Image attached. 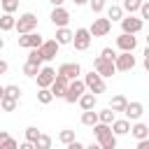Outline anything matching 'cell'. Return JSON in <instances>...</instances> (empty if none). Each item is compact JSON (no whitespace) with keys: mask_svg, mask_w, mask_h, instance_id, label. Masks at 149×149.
I'll return each mask as SVG.
<instances>
[{"mask_svg":"<svg viewBox=\"0 0 149 149\" xmlns=\"http://www.w3.org/2000/svg\"><path fill=\"white\" fill-rule=\"evenodd\" d=\"M19 149H35V144H33V142H28V140H26V142H23V144H19Z\"/></svg>","mask_w":149,"mask_h":149,"instance_id":"7bdbcfd3","label":"cell"},{"mask_svg":"<svg viewBox=\"0 0 149 149\" xmlns=\"http://www.w3.org/2000/svg\"><path fill=\"white\" fill-rule=\"evenodd\" d=\"M112 2H116V0H112Z\"/></svg>","mask_w":149,"mask_h":149,"instance_id":"db71d44e","label":"cell"},{"mask_svg":"<svg viewBox=\"0 0 149 149\" xmlns=\"http://www.w3.org/2000/svg\"><path fill=\"white\" fill-rule=\"evenodd\" d=\"M98 116H100V123H107V126H112V123H114V109H112V107H107V109L98 112Z\"/></svg>","mask_w":149,"mask_h":149,"instance_id":"4316f807","label":"cell"},{"mask_svg":"<svg viewBox=\"0 0 149 149\" xmlns=\"http://www.w3.org/2000/svg\"><path fill=\"white\" fill-rule=\"evenodd\" d=\"M91 30L88 28H77L74 30V37H72V42H74V49L77 51H86L88 49V44H91Z\"/></svg>","mask_w":149,"mask_h":149,"instance_id":"277c9868","label":"cell"},{"mask_svg":"<svg viewBox=\"0 0 149 149\" xmlns=\"http://www.w3.org/2000/svg\"><path fill=\"white\" fill-rule=\"evenodd\" d=\"M28 61H30V63H37V65H42L44 56H42V51H40V49H30V54H28Z\"/></svg>","mask_w":149,"mask_h":149,"instance_id":"e575fe53","label":"cell"},{"mask_svg":"<svg viewBox=\"0 0 149 149\" xmlns=\"http://www.w3.org/2000/svg\"><path fill=\"white\" fill-rule=\"evenodd\" d=\"M112 133H114V135H126V133H130V121H128V119H114Z\"/></svg>","mask_w":149,"mask_h":149,"instance_id":"ac0fdd59","label":"cell"},{"mask_svg":"<svg viewBox=\"0 0 149 149\" xmlns=\"http://www.w3.org/2000/svg\"><path fill=\"white\" fill-rule=\"evenodd\" d=\"M84 84H86V88L91 93H105V79H102V74H98L93 70L84 77Z\"/></svg>","mask_w":149,"mask_h":149,"instance_id":"3957f363","label":"cell"},{"mask_svg":"<svg viewBox=\"0 0 149 149\" xmlns=\"http://www.w3.org/2000/svg\"><path fill=\"white\" fill-rule=\"evenodd\" d=\"M86 149H102V147H100V144H88Z\"/></svg>","mask_w":149,"mask_h":149,"instance_id":"c3c4849f","label":"cell"},{"mask_svg":"<svg viewBox=\"0 0 149 149\" xmlns=\"http://www.w3.org/2000/svg\"><path fill=\"white\" fill-rule=\"evenodd\" d=\"M77 102H79V107H81V109L86 112V109H93V107H95L98 98H95V93H84V95H81V98H79Z\"/></svg>","mask_w":149,"mask_h":149,"instance_id":"ffe728a7","label":"cell"},{"mask_svg":"<svg viewBox=\"0 0 149 149\" xmlns=\"http://www.w3.org/2000/svg\"><path fill=\"white\" fill-rule=\"evenodd\" d=\"M144 68H147V72H149V47H147V51H144Z\"/></svg>","mask_w":149,"mask_h":149,"instance_id":"ee69618b","label":"cell"},{"mask_svg":"<svg viewBox=\"0 0 149 149\" xmlns=\"http://www.w3.org/2000/svg\"><path fill=\"white\" fill-rule=\"evenodd\" d=\"M35 149H51V137L42 133V135L37 137V142H35Z\"/></svg>","mask_w":149,"mask_h":149,"instance_id":"1f68e13d","label":"cell"},{"mask_svg":"<svg viewBox=\"0 0 149 149\" xmlns=\"http://www.w3.org/2000/svg\"><path fill=\"white\" fill-rule=\"evenodd\" d=\"M100 121V116H98V112H93V109H86L84 114H81V123L84 126H95Z\"/></svg>","mask_w":149,"mask_h":149,"instance_id":"603a6c76","label":"cell"},{"mask_svg":"<svg viewBox=\"0 0 149 149\" xmlns=\"http://www.w3.org/2000/svg\"><path fill=\"white\" fill-rule=\"evenodd\" d=\"M12 28H16V19L12 16V14H2L0 16V30H12Z\"/></svg>","mask_w":149,"mask_h":149,"instance_id":"cb8c5ba5","label":"cell"},{"mask_svg":"<svg viewBox=\"0 0 149 149\" xmlns=\"http://www.w3.org/2000/svg\"><path fill=\"white\" fill-rule=\"evenodd\" d=\"M35 26H37V16H35L33 12H26V14H21V16L16 19V30H19V35L33 33Z\"/></svg>","mask_w":149,"mask_h":149,"instance_id":"7a4b0ae2","label":"cell"},{"mask_svg":"<svg viewBox=\"0 0 149 149\" xmlns=\"http://www.w3.org/2000/svg\"><path fill=\"white\" fill-rule=\"evenodd\" d=\"M121 28H123V33L135 35V33H140V30H142V19H137V16L128 14L126 19H121Z\"/></svg>","mask_w":149,"mask_h":149,"instance_id":"8fae6325","label":"cell"},{"mask_svg":"<svg viewBox=\"0 0 149 149\" xmlns=\"http://www.w3.org/2000/svg\"><path fill=\"white\" fill-rule=\"evenodd\" d=\"M114 65H116V70H121V72L133 70V68H135V56H133V51H121V54L116 56Z\"/></svg>","mask_w":149,"mask_h":149,"instance_id":"ba28073f","label":"cell"},{"mask_svg":"<svg viewBox=\"0 0 149 149\" xmlns=\"http://www.w3.org/2000/svg\"><path fill=\"white\" fill-rule=\"evenodd\" d=\"M137 149H149V137L147 140H140L137 142Z\"/></svg>","mask_w":149,"mask_h":149,"instance_id":"b9f144b4","label":"cell"},{"mask_svg":"<svg viewBox=\"0 0 149 149\" xmlns=\"http://www.w3.org/2000/svg\"><path fill=\"white\" fill-rule=\"evenodd\" d=\"M142 7V0H123V9L128 12V14H133V12H137Z\"/></svg>","mask_w":149,"mask_h":149,"instance_id":"d6a6232c","label":"cell"},{"mask_svg":"<svg viewBox=\"0 0 149 149\" xmlns=\"http://www.w3.org/2000/svg\"><path fill=\"white\" fill-rule=\"evenodd\" d=\"M56 70L54 68H42L40 72H37V86L40 88H49L51 84H54V79H56Z\"/></svg>","mask_w":149,"mask_h":149,"instance_id":"7c38bea8","label":"cell"},{"mask_svg":"<svg viewBox=\"0 0 149 149\" xmlns=\"http://www.w3.org/2000/svg\"><path fill=\"white\" fill-rule=\"evenodd\" d=\"M142 2H144V0H142Z\"/></svg>","mask_w":149,"mask_h":149,"instance_id":"11a10c76","label":"cell"},{"mask_svg":"<svg viewBox=\"0 0 149 149\" xmlns=\"http://www.w3.org/2000/svg\"><path fill=\"white\" fill-rule=\"evenodd\" d=\"M49 2H51V5H54V7H61V5H63V2H65V0H49Z\"/></svg>","mask_w":149,"mask_h":149,"instance_id":"7dc6e473","label":"cell"},{"mask_svg":"<svg viewBox=\"0 0 149 149\" xmlns=\"http://www.w3.org/2000/svg\"><path fill=\"white\" fill-rule=\"evenodd\" d=\"M16 105H19V100H16V98H9V95H5V98L0 100V107H2L5 112H14Z\"/></svg>","mask_w":149,"mask_h":149,"instance_id":"484cf974","label":"cell"},{"mask_svg":"<svg viewBox=\"0 0 149 149\" xmlns=\"http://www.w3.org/2000/svg\"><path fill=\"white\" fill-rule=\"evenodd\" d=\"M7 137H9V133H7V130H0V144H2Z\"/></svg>","mask_w":149,"mask_h":149,"instance_id":"f6af8a7d","label":"cell"},{"mask_svg":"<svg viewBox=\"0 0 149 149\" xmlns=\"http://www.w3.org/2000/svg\"><path fill=\"white\" fill-rule=\"evenodd\" d=\"M68 86H70V79H68V77H63V74H56V79H54V84H51L49 88H51L54 98H65Z\"/></svg>","mask_w":149,"mask_h":149,"instance_id":"30bf717a","label":"cell"},{"mask_svg":"<svg viewBox=\"0 0 149 149\" xmlns=\"http://www.w3.org/2000/svg\"><path fill=\"white\" fill-rule=\"evenodd\" d=\"M123 114H126L128 121H137L144 114V107H142V102H128V107L123 109Z\"/></svg>","mask_w":149,"mask_h":149,"instance_id":"e0dca14e","label":"cell"},{"mask_svg":"<svg viewBox=\"0 0 149 149\" xmlns=\"http://www.w3.org/2000/svg\"><path fill=\"white\" fill-rule=\"evenodd\" d=\"M72 37H74V33H70L68 28H58V30H56V42H58V44H70Z\"/></svg>","mask_w":149,"mask_h":149,"instance_id":"44dd1931","label":"cell"},{"mask_svg":"<svg viewBox=\"0 0 149 149\" xmlns=\"http://www.w3.org/2000/svg\"><path fill=\"white\" fill-rule=\"evenodd\" d=\"M93 133H95V137H98V144L102 147V149H116V135L112 133V126H107V123H95L93 126Z\"/></svg>","mask_w":149,"mask_h":149,"instance_id":"6da1fadb","label":"cell"},{"mask_svg":"<svg viewBox=\"0 0 149 149\" xmlns=\"http://www.w3.org/2000/svg\"><path fill=\"white\" fill-rule=\"evenodd\" d=\"M88 5H91V9L98 14V12H102V7H105V0H88Z\"/></svg>","mask_w":149,"mask_h":149,"instance_id":"74e56055","label":"cell"},{"mask_svg":"<svg viewBox=\"0 0 149 149\" xmlns=\"http://www.w3.org/2000/svg\"><path fill=\"white\" fill-rule=\"evenodd\" d=\"M130 135H133L137 142H140V140H147V137H149V126H144V123L137 121V123L130 128Z\"/></svg>","mask_w":149,"mask_h":149,"instance_id":"d6986e66","label":"cell"},{"mask_svg":"<svg viewBox=\"0 0 149 149\" xmlns=\"http://www.w3.org/2000/svg\"><path fill=\"white\" fill-rule=\"evenodd\" d=\"M79 72H81V68H79V63H63V65L58 68V74H63V77H68L70 81H72V79H77V77H79Z\"/></svg>","mask_w":149,"mask_h":149,"instance_id":"2e32d148","label":"cell"},{"mask_svg":"<svg viewBox=\"0 0 149 149\" xmlns=\"http://www.w3.org/2000/svg\"><path fill=\"white\" fill-rule=\"evenodd\" d=\"M40 70H42V68H40L37 63H30V61H26V65H23V74H26V77H37Z\"/></svg>","mask_w":149,"mask_h":149,"instance_id":"83f0119b","label":"cell"},{"mask_svg":"<svg viewBox=\"0 0 149 149\" xmlns=\"http://www.w3.org/2000/svg\"><path fill=\"white\" fill-rule=\"evenodd\" d=\"M0 149H19V144H16V140H12V137H7L2 144H0Z\"/></svg>","mask_w":149,"mask_h":149,"instance_id":"f35d334b","label":"cell"},{"mask_svg":"<svg viewBox=\"0 0 149 149\" xmlns=\"http://www.w3.org/2000/svg\"><path fill=\"white\" fill-rule=\"evenodd\" d=\"M5 98V86H0V100Z\"/></svg>","mask_w":149,"mask_h":149,"instance_id":"f907efd6","label":"cell"},{"mask_svg":"<svg viewBox=\"0 0 149 149\" xmlns=\"http://www.w3.org/2000/svg\"><path fill=\"white\" fill-rule=\"evenodd\" d=\"M93 68H95V72L102 74V77H112V74L116 72L114 61H107V58H102V56H98V58L93 61Z\"/></svg>","mask_w":149,"mask_h":149,"instance_id":"52a82bcc","label":"cell"},{"mask_svg":"<svg viewBox=\"0 0 149 149\" xmlns=\"http://www.w3.org/2000/svg\"><path fill=\"white\" fill-rule=\"evenodd\" d=\"M100 56H102V58H107V61H116V56H119V54H116L112 47H105V49L100 51Z\"/></svg>","mask_w":149,"mask_h":149,"instance_id":"8d00e7d4","label":"cell"},{"mask_svg":"<svg viewBox=\"0 0 149 149\" xmlns=\"http://www.w3.org/2000/svg\"><path fill=\"white\" fill-rule=\"evenodd\" d=\"M58 42L56 40H44V44L40 47V51H42V56H44V61H51V58H56V54H58Z\"/></svg>","mask_w":149,"mask_h":149,"instance_id":"9a60e30c","label":"cell"},{"mask_svg":"<svg viewBox=\"0 0 149 149\" xmlns=\"http://www.w3.org/2000/svg\"><path fill=\"white\" fill-rule=\"evenodd\" d=\"M5 72H7V63H5V61H0V77H2Z\"/></svg>","mask_w":149,"mask_h":149,"instance_id":"bcb514c9","label":"cell"},{"mask_svg":"<svg viewBox=\"0 0 149 149\" xmlns=\"http://www.w3.org/2000/svg\"><path fill=\"white\" fill-rule=\"evenodd\" d=\"M2 47H5V40H2V37H0V49H2Z\"/></svg>","mask_w":149,"mask_h":149,"instance_id":"816d5d0a","label":"cell"},{"mask_svg":"<svg viewBox=\"0 0 149 149\" xmlns=\"http://www.w3.org/2000/svg\"><path fill=\"white\" fill-rule=\"evenodd\" d=\"M0 5L5 9V14H14L19 9V0H0Z\"/></svg>","mask_w":149,"mask_h":149,"instance_id":"4dcf8cb0","label":"cell"},{"mask_svg":"<svg viewBox=\"0 0 149 149\" xmlns=\"http://www.w3.org/2000/svg\"><path fill=\"white\" fill-rule=\"evenodd\" d=\"M42 44H44V40L40 33H26L19 37V47H23V49H40Z\"/></svg>","mask_w":149,"mask_h":149,"instance_id":"8992f818","label":"cell"},{"mask_svg":"<svg viewBox=\"0 0 149 149\" xmlns=\"http://www.w3.org/2000/svg\"><path fill=\"white\" fill-rule=\"evenodd\" d=\"M116 47H119L121 51H133V49L137 47V37H133V35H128V33H121V35L116 37Z\"/></svg>","mask_w":149,"mask_h":149,"instance_id":"5bb4252c","label":"cell"},{"mask_svg":"<svg viewBox=\"0 0 149 149\" xmlns=\"http://www.w3.org/2000/svg\"><path fill=\"white\" fill-rule=\"evenodd\" d=\"M68 149H86V147H84L81 142H77V140H74V142H70V144H68Z\"/></svg>","mask_w":149,"mask_h":149,"instance_id":"60d3db41","label":"cell"},{"mask_svg":"<svg viewBox=\"0 0 149 149\" xmlns=\"http://www.w3.org/2000/svg\"><path fill=\"white\" fill-rule=\"evenodd\" d=\"M140 19H149V2H142V7H140Z\"/></svg>","mask_w":149,"mask_h":149,"instance_id":"ab89813d","label":"cell"},{"mask_svg":"<svg viewBox=\"0 0 149 149\" xmlns=\"http://www.w3.org/2000/svg\"><path fill=\"white\" fill-rule=\"evenodd\" d=\"M72 2H74V5H86L88 0H72Z\"/></svg>","mask_w":149,"mask_h":149,"instance_id":"681fc988","label":"cell"},{"mask_svg":"<svg viewBox=\"0 0 149 149\" xmlns=\"http://www.w3.org/2000/svg\"><path fill=\"white\" fill-rule=\"evenodd\" d=\"M84 91H86V84H84L81 79H72V81H70V86H68L65 100H68V102H77V100L84 95Z\"/></svg>","mask_w":149,"mask_h":149,"instance_id":"5b68a950","label":"cell"},{"mask_svg":"<svg viewBox=\"0 0 149 149\" xmlns=\"http://www.w3.org/2000/svg\"><path fill=\"white\" fill-rule=\"evenodd\" d=\"M109 107H112L114 112H123V109L128 107V100H126V95H121V93H119V95H114V98H112V102H109Z\"/></svg>","mask_w":149,"mask_h":149,"instance_id":"7402d4cb","label":"cell"},{"mask_svg":"<svg viewBox=\"0 0 149 149\" xmlns=\"http://www.w3.org/2000/svg\"><path fill=\"white\" fill-rule=\"evenodd\" d=\"M5 95H9V98H16V100H19L21 88H19V86H14V84H9V86H5Z\"/></svg>","mask_w":149,"mask_h":149,"instance_id":"d590c367","label":"cell"},{"mask_svg":"<svg viewBox=\"0 0 149 149\" xmlns=\"http://www.w3.org/2000/svg\"><path fill=\"white\" fill-rule=\"evenodd\" d=\"M58 140H61V142H63V144L68 147V144H70V142H74L77 137H74V130L65 128V130H61V133H58Z\"/></svg>","mask_w":149,"mask_h":149,"instance_id":"f546056e","label":"cell"},{"mask_svg":"<svg viewBox=\"0 0 149 149\" xmlns=\"http://www.w3.org/2000/svg\"><path fill=\"white\" fill-rule=\"evenodd\" d=\"M37 100H40L42 105H49V102L54 100V93H51V88H40V91H37Z\"/></svg>","mask_w":149,"mask_h":149,"instance_id":"f1b7e54d","label":"cell"},{"mask_svg":"<svg viewBox=\"0 0 149 149\" xmlns=\"http://www.w3.org/2000/svg\"><path fill=\"white\" fill-rule=\"evenodd\" d=\"M40 135H42V133H40L35 126H28V128H26V140H28V142H33V144H35Z\"/></svg>","mask_w":149,"mask_h":149,"instance_id":"836d02e7","label":"cell"},{"mask_svg":"<svg viewBox=\"0 0 149 149\" xmlns=\"http://www.w3.org/2000/svg\"><path fill=\"white\" fill-rule=\"evenodd\" d=\"M88 30H91L93 37H102V35H107L112 30V21L109 19H93V23H91Z\"/></svg>","mask_w":149,"mask_h":149,"instance_id":"9c48e42d","label":"cell"},{"mask_svg":"<svg viewBox=\"0 0 149 149\" xmlns=\"http://www.w3.org/2000/svg\"><path fill=\"white\" fill-rule=\"evenodd\" d=\"M107 19H109V21H121V19H123V7L112 5V7L107 9Z\"/></svg>","mask_w":149,"mask_h":149,"instance_id":"d4e9b609","label":"cell"},{"mask_svg":"<svg viewBox=\"0 0 149 149\" xmlns=\"http://www.w3.org/2000/svg\"><path fill=\"white\" fill-rule=\"evenodd\" d=\"M51 23L56 26V28H65L68 23H70V14H68V9H63V7H54V12H51Z\"/></svg>","mask_w":149,"mask_h":149,"instance_id":"4fadbf2b","label":"cell"},{"mask_svg":"<svg viewBox=\"0 0 149 149\" xmlns=\"http://www.w3.org/2000/svg\"><path fill=\"white\" fill-rule=\"evenodd\" d=\"M147 47H149V37H147Z\"/></svg>","mask_w":149,"mask_h":149,"instance_id":"f5cc1de1","label":"cell"}]
</instances>
